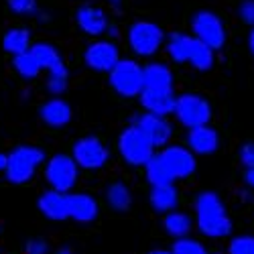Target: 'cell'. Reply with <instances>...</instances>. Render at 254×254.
Here are the masks:
<instances>
[{"instance_id": "44", "label": "cell", "mask_w": 254, "mask_h": 254, "mask_svg": "<svg viewBox=\"0 0 254 254\" xmlns=\"http://www.w3.org/2000/svg\"><path fill=\"white\" fill-rule=\"evenodd\" d=\"M214 254H220V252H214Z\"/></svg>"}, {"instance_id": "9", "label": "cell", "mask_w": 254, "mask_h": 254, "mask_svg": "<svg viewBox=\"0 0 254 254\" xmlns=\"http://www.w3.org/2000/svg\"><path fill=\"white\" fill-rule=\"evenodd\" d=\"M108 149L104 146V142L96 136H83L73 144V155L71 159L75 161L77 167L81 169H102L106 163H108Z\"/></svg>"}, {"instance_id": "22", "label": "cell", "mask_w": 254, "mask_h": 254, "mask_svg": "<svg viewBox=\"0 0 254 254\" xmlns=\"http://www.w3.org/2000/svg\"><path fill=\"white\" fill-rule=\"evenodd\" d=\"M2 47L10 55H20L31 49V33L27 29H10L2 39Z\"/></svg>"}, {"instance_id": "27", "label": "cell", "mask_w": 254, "mask_h": 254, "mask_svg": "<svg viewBox=\"0 0 254 254\" xmlns=\"http://www.w3.org/2000/svg\"><path fill=\"white\" fill-rule=\"evenodd\" d=\"M144 169H146V179L151 181V185H165V183H173L175 181L159 155H153L149 159V163L144 165Z\"/></svg>"}, {"instance_id": "6", "label": "cell", "mask_w": 254, "mask_h": 254, "mask_svg": "<svg viewBox=\"0 0 254 254\" xmlns=\"http://www.w3.org/2000/svg\"><path fill=\"white\" fill-rule=\"evenodd\" d=\"M77 165L69 155H55L45 167V179L49 181L53 191L67 193L77 183Z\"/></svg>"}, {"instance_id": "2", "label": "cell", "mask_w": 254, "mask_h": 254, "mask_svg": "<svg viewBox=\"0 0 254 254\" xmlns=\"http://www.w3.org/2000/svg\"><path fill=\"white\" fill-rule=\"evenodd\" d=\"M43 159V151L37 149V146H16L10 155H6V179L16 185L31 181Z\"/></svg>"}, {"instance_id": "11", "label": "cell", "mask_w": 254, "mask_h": 254, "mask_svg": "<svg viewBox=\"0 0 254 254\" xmlns=\"http://www.w3.org/2000/svg\"><path fill=\"white\" fill-rule=\"evenodd\" d=\"M134 126L138 130H142V134L151 140L153 146H167V142L173 136V126L165 116H157V114H140L134 120Z\"/></svg>"}, {"instance_id": "41", "label": "cell", "mask_w": 254, "mask_h": 254, "mask_svg": "<svg viewBox=\"0 0 254 254\" xmlns=\"http://www.w3.org/2000/svg\"><path fill=\"white\" fill-rule=\"evenodd\" d=\"M149 254H171V250H163V248H157V250H151Z\"/></svg>"}, {"instance_id": "7", "label": "cell", "mask_w": 254, "mask_h": 254, "mask_svg": "<svg viewBox=\"0 0 254 254\" xmlns=\"http://www.w3.org/2000/svg\"><path fill=\"white\" fill-rule=\"evenodd\" d=\"M163 39H165V35L161 31V27L155 23H144V20L134 23L128 31V45L140 57L155 55L159 51V47L163 45Z\"/></svg>"}, {"instance_id": "15", "label": "cell", "mask_w": 254, "mask_h": 254, "mask_svg": "<svg viewBox=\"0 0 254 254\" xmlns=\"http://www.w3.org/2000/svg\"><path fill=\"white\" fill-rule=\"evenodd\" d=\"M29 51L37 59L39 67L47 69L49 75L67 77V69H65V65H63V61H61V57H59V53H57V49L53 45H49V43H35Z\"/></svg>"}, {"instance_id": "39", "label": "cell", "mask_w": 254, "mask_h": 254, "mask_svg": "<svg viewBox=\"0 0 254 254\" xmlns=\"http://www.w3.org/2000/svg\"><path fill=\"white\" fill-rule=\"evenodd\" d=\"M248 45H250V51L254 53V29L250 31V37H248Z\"/></svg>"}, {"instance_id": "3", "label": "cell", "mask_w": 254, "mask_h": 254, "mask_svg": "<svg viewBox=\"0 0 254 254\" xmlns=\"http://www.w3.org/2000/svg\"><path fill=\"white\" fill-rule=\"evenodd\" d=\"M118 151L128 165L142 167L155 155V146L142 134V130H138L136 126H128L118 138Z\"/></svg>"}, {"instance_id": "36", "label": "cell", "mask_w": 254, "mask_h": 254, "mask_svg": "<svg viewBox=\"0 0 254 254\" xmlns=\"http://www.w3.org/2000/svg\"><path fill=\"white\" fill-rule=\"evenodd\" d=\"M244 183H246L250 189H254V167H252V169H246V173H244Z\"/></svg>"}, {"instance_id": "42", "label": "cell", "mask_w": 254, "mask_h": 254, "mask_svg": "<svg viewBox=\"0 0 254 254\" xmlns=\"http://www.w3.org/2000/svg\"><path fill=\"white\" fill-rule=\"evenodd\" d=\"M240 197H242L244 201H250V191H246V189H244V191H240Z\"/></svg>"}, {"instance_id": "24", "label": "cell", "mask_w": 254, "mask_h": 254, "mask_svg": "<svg viewBox=\"0 0 254 254\" xmlns=\"http://www.w3.org/2000/svg\"><path fill=\"white\" fill-rule=\"evenodd\" d=\"M165 230H167V234L173 236L175 240L185 238V236H189V232H191V218L187 214H181V211H169L165 216Z\"/></svg>"}, {"instance_id": "35", "label": "cell", "mask_w": 254, "mask_h": 254, "mask_svg": "<svg viewBox=\"0 0 254 254\" xmlns=\"http://www.w3.org/2000/svg\"><path fill=\"white\" fill-rule=\"evenodd\" d=\"M240 161L246 169L254 167V144H244L242 151H240Z\"/></svg>"}, {"instance_id": "28", "label": "cell", "mask_w": 254, "mask_h": 254, "mask_svg": "<svg viewBox=\"0 0 254 254\" xmlns=\"http://www.w3.org/2000/svg\"><path fill=\"white\" fill-rule=\"evenodd\" d=\"M12 65H14L16 73H18L20 77H25V79H33V77H37L39 71H41L39 63H37V59L33 57L31 51H25V53H20V55H14Z\"/></svg>"}, {"instance_id": "30", "label": "cell", "mask_w": 254, "mask_h": 254, "mask_svg": "<svg viewBox=\"0 0 254 254\" xmlns=\"http://www.w3.org/2000/svg\"><path fill=\"white\" fill-rule=\"evenodd\" d=\"M228 254H254V236H236L228 246Z\"/></svg>"}, {"instance_id": "18", "label": "cell", "mask_w": 254, "mask_h": 254, "mask_svg": "<svg viewBox=\"0 0 254 254\" xmlns=\"http://www.w3.org/2000/svg\"><path fill=\"white\" fill-rule=\"evenodd\" d=\"M39 209L43 211V216L53 220V222H61L69 218L67 211V195L59 193V191H45L43 195L39 197Z\"/></svg>"}, {"instance_id": "20", "label": "cell", "mask_w": 254, "mask_h": 254, "mask_svg": "<svg viewBox=\"0 0 254 254\" xmlns=\"http://www.w3.org/2000/svg\"><path fill=\"white\" fill-rule=\"evenodd\" d=\"M138 96H140L142 108H144L146 112L157 114V116L173 114V106H175V96H173V94H159V92L142 90Z\"/></svg>"}, {"instance_id": "29", "label": "cell", "mask_w": 254, "mask_h": 254, "mask_svg": "<svg viewBox=\"0 0 254 254\" xmlns=\"http://www.w3.org/2000/svg\"><path fill=\"white\" fill-rule=\"evenodd\" d=\"M171 254H207L205 252V246L199 242V240H193V238H177L173 248H171Z\"/></svg>"}, {"instance_id": "16", "label": "cell", "mask_w": 254, "mask_h": 254, "mask_svg": "<svg viewBox=\"0 0 254 254\" xmlns=\"http://www.w3.org/2000/svg\"><path fill=\"white\" fill-rule=\"evenodd\" d=\"M67 211H69V218L86 224L96 220L98 201L88 193H73V195H67Z\"/></svg>"}, {"instance_id": "5", "label": "cell", "mask_w": 254, "mask_h": 254, "mask_svg": "<svg viewBox=\"0 0 254 254\" xmlns=\"http://www.w3.org/2000/svg\"><path fill=\"white\" fill-rule=\"evenodd\" d=\"M173 114L183 126L195 128V126H203L209 122L211 108L205 98H201L197 94H183V96L175 98Z\"/></svg>"}, {"instance_id": "21", "label": "cell", "mask_w": 254, "mask_h": 254, "mask_svg": "<svg viewBox=\"0 0 254 254\" xmlns=\"http://www.w3.org/2000/svg\"><path fill=\"white\" fill-rule=\"evenodd\" d=\"M179 195L173 183H165V185H153L151 191V205L159 214H169L177 207Z\"/></svg>"}, {"instance_id": "13", "label": "cell", "mask_w": 254, "mask_h": 254, "mask_svg": "<svg viewBox=\"0 0 254 254\" xmlns=\"http://www.w3.org/2000/svg\"><path fill=\"white\" fill-rule=\"evenodd\" d=\"M142 90L173 94V73L163 63H151L142 67Z\"/></svg>"}, {"instance_id": "25", "label": "cell", "mask_w": 254, "mask_h": 254, "mask_svg": "<svg viewBox=\"0 0 254 254\" xmlns=\"http://www.w3.org/2000/svg\"><path fill=\"white\" fill-rule=\"evenodd\" d=\"M195 69L199 71H207L214 65V49H209L205 43L201 41L193 39V45H191V53H189V59H187Z\"/></svg>"}, {"instance_id": "17", "label": "cell", "mask_w": 254, "mask_h": 254, "mask_svg": "<svg viewBox=\"0 0 254 254\" xmlns=\"http://www.w3.org/2000/svg\"><path fill=\"white\" fill-rule=\"evenodd\" d=\"M77 25L83 33L98 37L108 29V18H106V12L98 6H81L77 10Z\"/></svg>"}, {"instance_id": "26", "label": "cell", "mask_w": 254, "mask_h": 254, "mask_svg": "<svg viewBox=\"0 0 254 254\" xmlns=\"http://www.w3.org/2000/svg\"><path fill=\"white\" fill-rule=\"evenodd\" d=\"M106 199H108L110 207L116 211H126L132 203V195H130V189L126 187L124 183H112L106 191Z\"/></svg>"}, {"instance_id": "4", "label": "cell", "mask_w": 254, "mask_h": 254, "mask_svg": "<svg viewBox=\"0 0 254 254\" xmlns=\"http://www.w3.org/2000/svg\"><path fill=\"white\" fill-rule=\"evenodd\" d=\"M108 73H110V86L120 96L132 98L142 92V67L134 59H118V63Z\"/></svg>"}, {"instance_id": "34", "label": "cell", "mask_w": 254, "mask_h": 254, "mask_svg": "<svg viewBox=\"0 0 254 254\" xmlns=\"http://www.w3.org/2000/svg\"><path fill=\"white\" fill-rule=\"evenodd\" d=\"M49 252V244L41 238H33L27 242V254H47Z\"/></svg>"}, {"instance_id": "31", "label": "cell", "mask_w": 254, "mask_h": 254, "mask_svg": "<svg viewBox=\"0 0 254 254\" xmlns=\"http://www.w3.org/2000/svg\"><path fill=\"white\" fill-rule=\"evenodd\" d=\"M8 8L16 14H33L37 12V0H8Z\"/></svg>"}, {"instance_id": "40", "label": "cell", "mask_w": 254, "mask_h": 254, "mask_svg": "<svg viewBox=\"0 0 254 254\" xmlns=\"http://www.w3.org/2000/svg\"><path fill=\"white\" fill-rule=\"evenodd\" d=\"M4 167H6V155L0 153V171H4Z\"/></svg>"}, {"instance_id": "33", "label": "cell", "mask_w": 254, "mask_h": 254, "mask_svg": "<svg viewBox=\"0 0 254 254\" xmlns=\"http://www.w3.org/2000/svg\"><path fill=\"white\" fill-rule=\"evenodd\" d=\"M238 12H240V18L244 20V23L254 27V0H244V2L240 4Z\"/></svg>"}, {"instance_id": "38", "label": "cell", "mask_w": 254, "mask_h": 254, "mask_svg": "<svg viewBox=\"0 0 254 254\" xmlns=\"http://www.w3.org/2000/svg\"><path fill=\"white\" fill-rule=\"evenodd\" d=\"M57 254H73V250H71L69 246H61V248L57 250Z\"/></svg>"}, {"instance_id": "1", "label": "cell", "mask_w": 254, "mask_h": 254, "mask_svg": "<svg viewBox=\"0 0 254 254\" xmlns=\"http://www.w3.org/2000/svg\"><path fill=\"white\" fill-rule=\"evenodd\" d=\"M195 224L207 238H224L232 232V220L214 191H203L195 199Z\"/></svg>"}, {"instance_id": "12", "label": "cell", "mask_w": 254, "mask_h": 254, "mask_svg": "<svg viewBox=\"0 0 254 254\" xmlns=\"http://www.w3.org/2000/svg\"><path fill=\"white\" fill-rule=\"evenodd\" d=\"M83 59H86V65L96 71H110L118 63L120 55H118V47L110 43V41H96L86 49Z\"/></svg>"}, {"instance_id": "43", "label": "cell", "mask_w": 254, "mask_h": 254, "mask_svg": "<svg viewBox=\"0 0 254 254\" xmlns=\"http://www.w3.org/2000/svg\"><path fill=\"white\" fill-rule=\"evenodd\" d=\"M110 2H114V4H118V0H110Z\"/></svg>"}, {"instance_id": "23", "label": "cell", "mask_w": 254, "mask_h": 254, "mask_svg": "<svg viewBox=\"0 0 254 254\" xmlns=\"http://www.w3.org/2000/svg\"><path fill=\"white\" fill-rule=\"evenodd\" d=\"M191 45H193V37H187L183 33H173L167 41V51L173 61L185 63L189 59V53H191Z\"/></svg>"}, {"instance_id": "10", "label": "cell", "mask_w": 254, "mask_h": 254, "mask_svg": "<svg viewBox=\"0 0 254 254\" xmlns=\"http://www.w3.org/2000/svg\"><path fill=\"white\" fill-rule=\"evenodd\" d=\"M161 161L165 163V167L169 169L173 179H185L195 171V157L193 153L185 149V146H165L159 153Z\"/></svg>"}, {"instance_id": "8", "label": "cell", "mask_w": 254, "mask_h": 254, "mask_svg": "<svg viewBox=\"0 0 254 254\" xmlns=\"http://www.w3.org/2000/svg\"><path fill=\"white\" fill-rule=\"evenodd\" d=\"M191 31H193V39L205 43L209 49H222L224 41H226V31L220 16H216L214 12L209 10H201L193 16L191 20Z\"/></svg>"}, {"instance_id": "32", "label": "cell", "mask_w": 254, "mask_h": 254, "mask_svg": "<svg viewBox=\"0 0 254 254\" xmlns=\"http://www.w3.org/2000/svg\"><path fill=\"white\" fill-rule=\"evenodd\" d=\"M67 88V77H61V75H49L47 79V90L53 96H61Z\"/></svg>"}, {"instance_id": "14", "label": "cell", "mask_w": 254, "mask_h": 254, "mask_svg": "<svg viewBox=\"0 0 254 254\" xmlns=\"http://www.w3.org/2000/svg\"><path fill=\"white\" fill-rule=\"evenodd\" d=\"M187 146L193 155H211L218 151L220 146V136L214 128H209L207 124L189 128L187 132Z\"/></svg>"}, {"instance_id": "19", "label": "cell", "mask_w": 254, "mask_h": 254, "mask_svg": "<svg viewBox=\"0 0 254 254\" xmlns=\"http://www.w3.org/2000/svg\"><path fill=\"white\" fill-rule=\"evenodd\" d=\"M41 118H43L45 124L59 128V126H65L71 120V108L65 100L53 98L41 106Z\"/></svg>"}, {"instance_id": "37", "label": "cell", "mask_w": 254, "mask_h": 254, "mask_svg": "<svg viewBox=\"0 0 254 254\" xmlns=\"http://www.w3.org/2000/svg\"><path fill=\"white\" fill-rule=\"evenodd\" d=\"M106 31H108V35H110V37H112V39H116V37H118V35H120V33H118V29H116V27H108V29H106Z\"/></svg>"}]
</instances>
